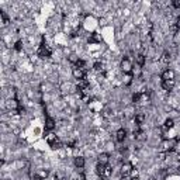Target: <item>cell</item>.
<instances>
[{
    "mask_svg": "<svg viewBox=\"0 0 180 180\" xmlns=\"http://www.w3.org/2000/svg\"><path fill=\"white\" fill-rule=\"evenodd\" d=\"M51 55H52V51H51V48L48 47L47 44H41L40 48H38V56H40L41 59H48L51 58Z\"/></svg>",
    "mask_w": 180,
    "mask_h": 180,
    "instance_id": "6da1fadb",
    "label": "cell"
},
{
    "mask_svg": "<svg viewBox=\"0 0 180 180\" xmlns=\"http://www.w3.org/2000/svg\"><path fill=\"white\" fill-rule=\"evenodd\" d=\"M121 70L124 72V73H127V75H129L131 72H132V64H131V61L128 58H122L121 61Z\"/></svg>",
    "mask_w": 180,
    "mask_h": 180,
    "instance_id": "7a4b0ae2",
    "label": "cell"
},
{
    "mask_svg": "<svg viewBox=\"0 0 180 180\" xmlns=\"http://www.w3.org/2000/svg\"><path fill=\"white\" fill-rule=\"evenodd\" d=\"M132 163L131 162H125L121 165V176L122 177H129V174L132 172Z\"/></svg>",
    "mask_w": 180,
    "mask_h": 180,
    "instance_id": "3957f363",
    "label": "cell"
},
{
    "mask_svg": "<svg viewBox=\"0 0 180 180\" xmlns=\"http://www.w3.org/2000/svg\"><path fill=\"white\" fill-rule=\"evenodd\" d=\"M72 73H73V77H75V79H77V82L86 79V70H83V69L73 68V72H72Z\"/></svg>",
    "mask_w": 180,
    "mask_h": 180,
    "instance_id": "277c9868",
    "label": "cell"
},
{
    "mask_svg": "<svg viewBox=\"0 0 180 180\" xmlns=\"http://www.w3.org/2000/svg\"><path fill=\"white\" fill-rule=\"evenodd\" d=\"M160 77H162V80H174V72L172 69H165Z\"/></svg>",
    "mask_w": 180,
    "mask_h": 180,
    "instance_id": "5b68a950",
    "label": "cell"
},
{
    "mask_svg": "<svg viewBox=\"0 0 180 180\" xmlns=\"http://www.w3.org/2000/svg\"><path fill=\"white\" fill-rule=\"evenodd\" d=\"M44 125H45V129H47V131H52L53 128L56 127V122H55V120H53L52 117H47Z\"/></svg>",
    "mask_w": 180,
    "mask_h": 180,
    "instance_id": "8992f818",
    "label": "cell"
},
{
    "mask_svg": "<svg viewBox=\"0 0 180 180\" xmlns=\"http://www.w3.org/2000/svg\"><path fill=\"white\" fill-rule=\"evenodd\" d=\"M125 138H127V131H125L124 128H120V129L116 132L117 142H124V141H125Z\"/></svg>",
    "mask_w": 180,
    "mask_h": 180,
    "instance_id": "52a82bcc",
    "label": "cell"
},
{
    "mask_svg": "<svg viewBox=\"0 0 180 180\" xmlns=\"http://www.w3.org/2000/svg\"><path fill=\"white\" fill-rule=\"evenodd\" d=\"M108 162H110V155L106 153V152L100 153L99 158H97V163H100V165H108Z\"/></svg>",
    "mask_w": 180,
    "mask_h": 180,
    "instance_id": "ba28073f",
    "label": "cell"
},
{
    "mask_svg": "<svg viewBox=\"0 0 180 180\" xmlns=\"http://www.w3.org/2000/svg\"><path fill=\"white\" fill-rule=\"evenodd\" d=\"M160 151L162 152H170L172 151V142L169 140H163L160 144Z\"/></svg>",
    "mask_w": 180,
    "mask_h": 180,
    "instance_id": "9c48e42d",
    "label": "cell"
},
{
    "mask_svg": "<svg viewBox=\"0 0 180 180\" xmlns=\"http://www.w3.org/2000/svg\"><path fill=\"white\" fill-rule=\"evenodd\" d=\"M135 62H137V65H138V68H142L146 62V56L144 55V53H138V55L135 56Z\"/></svg>",
    "mask_w": 180,
    "mask_h": 180,
    "instance_id": "30bf717a",
    "label": "cell"
},
{
    "mask_svg": "<svg viewBox=\"0 0 180 180\" xmlns=\"http://www.w3.org/2000/svg\"><path fill=\"white\" fill-rule=\"evenodd\" d=\"M73 163H75V166L77 169H83V168H85L86 160H85V158H83V156H76L75 160H73Z\"/></svg>",
    "mask_w": 180,
    "mask_h": 180,
    "instance_id": "8fae6325",
    "label": "cell"
},
{
    "mask_svg": "<svg viewBox=\"0 0 180 180\" xmlns=\"http://www.w3.org/2000/svg\"><path fill=\"white\" fill-rule=\"evenodd\" d=\"M87 41H89V44H99V42H101V38L97 33H92Z\"/></svg>",
    "mask_w": 180,
    "mask_h": 180,
    "instance_id": "7c38bea8",
    "label": "cell"
},
{
    "mask_svg": "<svg viewBox=\"0 0 180 180\" xmlns=\"http://www.w3.org/2000/svg\"><path fill=\"white\" fill-rule=\"evenodd\" d=\"M173 87H174V80H162V89L163 90L169 92V90H172Z\"/></svg>",
    "mask_w": 180,
    "mask_h": 180,
    "instance_id": "4fadbf2b",
    "label": "cell"
},
{
    "mask_svg": "<svg viewBox=\"0 0 180 180\" xmlns=\"http://www.w3.org/2000/svg\"><path fill=\"white\" fill-rule=\"evenodd\" d=\"M135 124L138 125V127H141L142 124H144V121H145V114L144 113H138V114H135Z\"/></svg>",
    "mask_w": 180,
    "mask_h": 180,
    "instance_id": "5bb4252c",
    "label": "cell"
},
{
    "mask_svg": "<svg viewBox=\"0 0 180 180\" xmlns=\"http://www.w3.org/2000/svg\"><path fill=\"white\" fill-rule=\"evenodd\" d=\"M134 138L138 141H142L145 140V135H144V131L141 129V128H138V129H134Z\"/></svg>",
    "mask_w": 180,
    "mask_h": 180,
    "instance_id": "9a60e30c",
    "label": "cell"
},
{
    "mask_svg": "<svg viewBox=\"0 0 180 180\" xmlns=\"http://www.w3.org/2000/svg\"><path fill=\"white\" fill-rule=\"evenodd\" d=\"M0 17H1V23H3V25H7V24L10 23V18H9V16H7L6 12H0Z\"/></svg>",
    "mask_w": 180,
    "mask_h": 180,
    "instance_id": "2e32d148",
    "label": "cell"
},
{
    "mask_svg": "<svg viewBox=\"0 0 180 180\" xmlns=\"http://www.w3.org/2000/svg\"><path fill=\"white\" fill-rule=\"evenodd\" d=\"M160 61H162L163 64H169V62L172 61V55H170L169 52H163L162 59H160Z\"/></svg>",
    "mask_w": 180,
    "mask_h": 180,
    "instance_id": "e0dca14e",
    "label": "cell"
},
{
    "mask_svg": "<svg viewBox=\"0 0 180 180\" xmlns=\"http://www.w3.org/2000/svg\"><path fill=\"white\" fill-rule=\"evenodd\" d=\"M75 68H79V69H83V70H86V62L83 61V59L79 58V61L75 64Z\"/></svg>",
    "mask_w": 180,
    "mask_h": 180,
    "instance_id": "ac0fdd59",
    "label": "cell"
},
{
    "mask_svg": "<svg viewBox=\"0 0 180 180\" xmlns=\"http://www.w3.org/2000/svg\"><path fill=\"white\" fill-rule=\"evenodd\" d=\"M93 69L96 70V72H103V70H104V65H103V62H96V64L93 65Z\"/></svg>",
    "mask_w": 180,
    "mask_h": 180,
    "instance_id": "d6986e66",
    "label": "cell"
},
{
    "mask_svg": "<svg viewBox=\"0 0 180 180\" xmlns=\"http://www.w3.org/2000/svg\"><path fill=\"white\" fill-rule=\"evenodd\" d=\"M62 146H64V144H62V142H61V140L58 138V140H56L52 145H51V148H52V149H61Z\"/></svg>",
    "mask_w": 180,
    "mask_h": 180,
    "instance_id": "ffe728a7",
    "label": "cell"
},
{
    "mask_svg": "<svg viewBox=\"0 0 180 180\" xmlns=\"http://www.w3.org/2000/svg\"><path fill=\"white\" fill-rule=\"evenodd\" d=\"M37 174H38V176H40L42 180H45V179L48 177V170H40V172H38Z\"/></svg>",
    "mask_w": 180,
    "mask_h": 180,
    "instance_id": "44dd1931",
    "label": "cell"
},
{
    "mask_svg": "<svg viewBox=\"0 0 180 180\" xmlns=\"http://www.w3.org/2000/svg\"><path fill=\"white\" fill-rule=\"evenodd\" d=\"M14 49H16L17 52H20V51L23 49V41H17L16 45H14Z\"/></svg>",
    "mask_w": 180,
    "mask_h": 180,
    "instance_id": "7402d4cb",
    "label": "cell"
},
{
    "mask_svg": "<svg viewBox=\"0 0 180 180\" xmlns=\"http://www.w3.org/2000/svg\"><path fill=\"white\" fill-rule=\"evenodd\" d=\"M69 61L72 62V64H76V62L79 61V58H77L76 55H70V56H69Z\"/></svg>",
    "mask_w": 180,
    "mask_h": 180,
    "instance_id": "603a6c76",
    "label": "cell"
},
{
    "mask_svg": "<svg viewBox=\"0 0 180 180\" xmlns=\"http://www.w3.org/2000/svg\"><path fill=\"white\" fill-rule=\"evenodd\" d=\"M172 6H173L174 9H180V0H173V1H172Z\"/></svg>",
    "mask_w": 180,
    "mask_h": 180,
    "instance_id": "cb8c5ba5",
    "label": "cell"
},
{
    "mask_svg": "<svg viewBox=\"0 0 180 180\" xmlns=\"http://www.w3.org/2000/svg\"><path fill=\"white\" fill-rule=\"evenodd\" d=\"M148 180H155V179H153V177H151V179H148Z\"/></svg>",
    "mask_w": 180,
    "mask_h": 180,
    "instance_id": "d4e9b609",
    "label": "cell"
}]
</instances>
